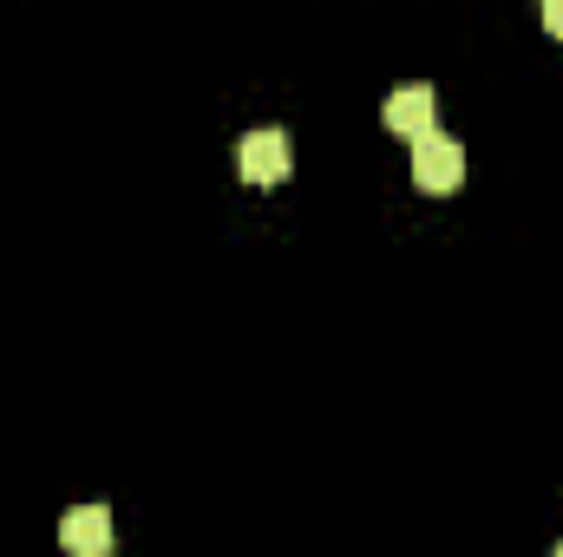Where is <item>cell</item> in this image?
<instances>
[{"label": "cell", "mask_w": 563, "mask_h": 557, "mask_svg": "<svg viewBox=\"0 0 563 557\" xmlns=\"http://www.w3.org/2000/svg\"><path fill=\"white\" fill-rule=\"evenodd\" d=\"M459 177H465V151L459 139H445L439 125L413 139V184L432 190V197H445V190H459Z\"/></svg>", "instance_id": "6da1fadb"}, {"label": "cell", "mask_w": 563, "mask_h": 557, "mask_svg": "<svg viewBox=\"0 0 563 557\" xmlns=\"http://www.w3.org/2000/svg\"><path fill=\"white\" fill-rule=\"evenodd\" d=\"M236 171H243V184H282V177L295 171V144H288V132H276V125L250 132V139L236 144Z\"/></svg>", "instance_id": "7a4b0ae2"}, {"label": "cell", "mask_w": 563, "mask_h": 557, "mask_svg": "<svg viewBox=\"0 0 563 557\" xmlns=\"http://www.w3.org/2000/svg\"><path fill=\"white\" fill-rule=\"evenodd\" d=\"M380 119H387V132L420 139V132L439 125V99H432V86H394V92H387V106H380Z\"/></svg>", "instance_id": "3957f363"}, {"label": "cell", "mask_w": 563, "mask_h": 557, "mask_svg": "<svg viewBox=\"0 0 563 557\" xmlns=\"http://www.w3.org/2000/svg\"><path fill=\"white\" fill-rule=\"evenodd\" d=\"M59 545L73 557H106L112 551V512L106 505H79L59 518Z\"/></svg>", "instance_id": "277c9868"}, {"label": "cell", "mask_w": 563, "mask_h": 557, "mask_svg": "<svg viewBox=\"0 0 563 557\" xmlns=\"http://www.w3.org/2000/svg\"><path fill=\"white\" fill-rule=\"evenodd\" d=\"M538 13H544V33L563 40V0H538Z\"/></svg>", "instance_id": "5b68a950"}, {"label": "cell", "mask_w": 563, "mask_h": 557, "mask_svg": "<svg viewBox=\"0 0 563 557\" xmlns=\"http://www.w3.org/2000/svg\"><path fill=\"white\" fill-rule=\"evenodd\" d=\"M558 557H563V545H558Z\"/></svg>", "instance_id": "8992f818"}]
</instances>
